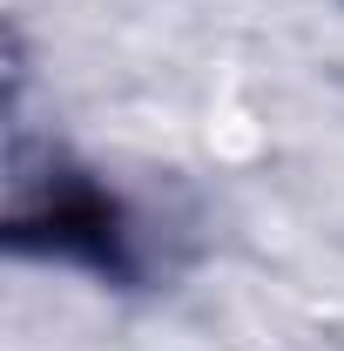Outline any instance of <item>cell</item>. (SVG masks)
<instances>
[]
</instances>
